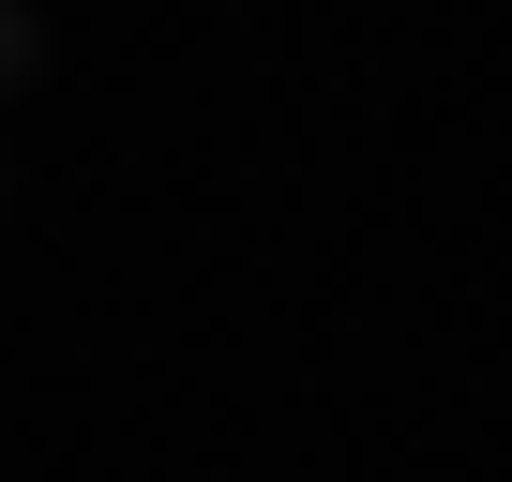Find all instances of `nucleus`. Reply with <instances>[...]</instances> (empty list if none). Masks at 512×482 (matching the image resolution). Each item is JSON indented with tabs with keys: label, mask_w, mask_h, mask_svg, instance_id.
Instances as JSON below:
<instances>
[{
	"label": "nucleus",
	"mask_w": 512,
	"mask_h": 482,
	"mask_svg": "<svg viewBox=\"0 0 512 482\" xmlns=\"http://www.w3.org/2000/svg\"><path fill=\"white\" fill-rule=\"evenodd\" d=\"M46 61H61L46 0H0V106H16V91H46Z\"/></svg>",
	"instance_id": "1"
}]
</instances>
